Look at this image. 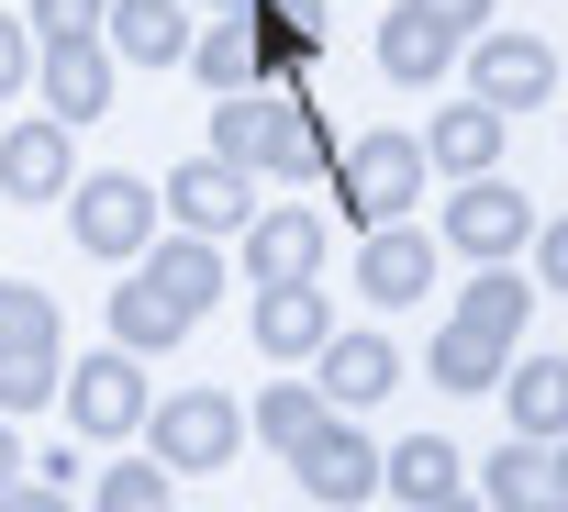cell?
I'll list each match as a JSON object with an SVG mask.
<instances>
[{
  "instance_id": "1",
  "label": "cell",
  "mask_w": 568,
  "mask_h": 512,
  "mask_svg": "<svg viewBox=\"0 0 568 512\" xmlns=\"http://www.w3.org/2000/svg\"><path fill=\"white\" fill-rule=\"evenodd\" d=\"M524 313H535V279H513V268H479V279L457 290V313H446L435 357H424V368H435V390H446V401H468V390H501Z\"/></svg>"
},
{
  "instance_id": "2",
  "label": "cell",
  "mask_w": 568,
  "mask_h": 512,
  "mask_svg": "<svg viewBox=\"0 0 568 512\" xmlns=\"http://www.w3.org/2000/svg\"><path fill=\"white\" fill-rule=\"evenodd\" d=\"M424 178H435L424 134H357V145L335 156V212H346L357 234H379V223H402V212L424 201Z\"/></svg>"
},
{
  "instance_id": "3",
  "label": "cell",
  "mask_w": 568,
  "mask_h": 512,
  "mask_svg": "<svg viewBox=\"0 0 568 512\" xmlns=\"http://www.w3.org/2000/svg\"><path fill=\"white\" fill-rule=\"evenodd\" d=\"M156 212H168V190L134 178V167H101V178L68 190V234H79L90 256H112V268H134V256L156 245Z\"/></svg>"
},
{
  "instance_id": "4",
  "label": "cell",
  "mask_w": 568,
  "mask_h": 512,
  "mask_svg": "<svg viewBox=\"0 0 568 512\" xmlns=\"http://www.w3.org/2000/svg\"><path fill=\"white\" fill-rule=\"evenodd\" d=\"M68 390V357H57V301L0 279V412H34Z\"/></svg>"
},
{
  "instance_id": "5",
  "label": "cell",
  "mask_w": 568,
  "mask_h": 512,
  "mask_svg": "<svg viewBox=\"0 0 568 512\" xmlns=\"http://www.w3.org/2000/svg\"><path fill=\"white\" fill-rule=\"evenodd\" d=\"M68 423L90 434V446H123V434H145V412H156V390H145V357L134 346H101L90 368H68Z\"/></svg>"
},
{
  "instance_id": "6",
  "label": "cell",
  "mask_w": 568,
  "mask_h": 512,
  "mask_svg": "<svg viewBox=\"0 0 568 512\" xmlns=\"http://www.w3.org/2000/svg\"><path fill=\"white\" fill-rule=\"evenodd\" d=\"M145 446H156V468H179V479H212V468H234V446H245V412H234L223 390H179V401H156V412H145Z\"/></svg>"
},
{
  "instance_id": "7",
  "label": "cell",
  "mask_w": 568,
  "mask_h": 512,
  "mask_svg": "<svg viewBox=\"0 0 568 512\" xmlns=\"http://www.w3.org/2000/svg\"><path fill=\"white\" fill-rule=\"evenodd\" d=\"M446 245L479 256V268H501L513 245H535V201H524L501 167H490V178H457V190H446Z\"/></svg>"
},
{
  "instance_id": "8",
  "label": "cell",
  "mask_w": 568,
  "mask_h": 512,
  "mask_svg": "<svg viewBox=\"0 0 568 512\" xmlns=\"http://www.w3.org/2000/svg\"><path fill=\"white\" fill-rule=\"evenodd\" d=\"M256 34V90H313L324 68V0H234Z\"/></svg>"
},
{
  "instance_id": "9",
  "label": "cell",
  "mask_w": 568,
  "mask_h": 512,
  "mask_svg": "<svg viewBox=\"0 0 568 512\" xmlns=\"http://www.w3.org/2000/svg\"><path fill=\"white\" fill-rule=\"evenodd\" d=\"M468 101H490L501 123L535 112V101H557V45H546V34H479V57H468Z\"/></svg>"
},
{
  "instance_id": "10",
  "label": "cell",
  "mask_w": 568,
  "mask_h": 512,
  "mask_svg": "<svg viewBox=\"0 0 568 512\" xmlns=\"http://www.w3.org/2000/svg\"><path fill=\"white\" fill-rule=\"evenodd\" d=\"M291 479H302L313 501H335V512H357V501L379 490V446H368V434H357L346 412H324V423H313V434L291 446Z\"/></svg>"
},
{
  "instance_id": "11",
  "label": "cell",
  "mask_w": 568,
  "mask_h": 512,
  "mask_svg": "<svg viewBox=\"0 0 568 512\" xmlns=\"http://www.w3.org/2000/svg\"><path fill=\"white\" fill-rule=\"evenodd\" d=\"M324 346H335L324 279H278V290H256V357H267V368H313Z\"/></svg>"
},
{
  "instance_id": "12",
  "label": "cell",
  "mask_w": 568,
  "mask_h": 512,
  "mask_svg": "<svg viewBox=\"0 0 568 512\" xmlns=\"http://www.w3.org/2000/svg\"><path fill=\"white\" fill-rule=\"evenodd\" d=\"M34 90H45V112L79 134V123H101L112 112V45L101 34H57L45 57H34Z\"/></svg>"
},
{
  "instance_id": "13",
  "label": "cell",
  "mask_w": 568,
  "mask_h": 512,
  "mask_svg": "<svg viewBox=\"0 0 568 512\" xmlns=\"http://www.w3.org/2000/svg\"><path fill=\"white\" fill-rule=\"evenodd\" d=\"M168 212H179V234H245V223H256V167L190 156V167L168 178Z\"/></svg>"
},
{
  "instance_id": "14",
  "label": "cell",
  "mask_w": 568,
  "mask_h": 512,
  "mask_svg": "<svg viewBox=\"0 0 568 512\" xmlns=\"http://www.w3.org/2000/svg\"><path fill=\"white\" fill-rule=\"evenodd\" d=\"M0 190H12V201H68L79 190V145H68L57 112H34V123L0 134Z\"/></svg>"
},
{
  "instance_id": "15",
  "label": "cell",
  "mask_w": 568,
  "mask_h": 512,
  "mask_svg": "<svg viewBox=\"0 0 568 512\" xmlns=\"http://www.w3.org/2000/svg\"><path fill=\"white\" fill-rule=\"evenodd\" d=\"M313 268H324V212L278 201V212H256V223H245V279H256V290H278V279H313Z\"/></svg>"
},
{
  "instance_id": "16",
  "label": "cell",
  "mask_w": 568,
  "mask_h": 512,
  "mask_svg": "<svg viewBox=\"0 0 568 512\" xmlns=\"http://www.w3.org/2000/svg\"><path fill=\"white\" fill-rule=\"evenodd\" d=\"M357 290H368L379 313L424 301V290H435V234H413V223H379V234L357 245Z\"/></svg>"
},
{
  "instance_id": "17",
  "label": "cell",
  "mask_w": 568,
  "mask_h": 512,
  "mask_svg": "<svg viewBox=\"0 0 568 512\" xmlns=\"http://www.w3.org/2000/svg\"><path fill=\"white\" fill-rule=\"evenodd\" d=\"M390 379H402L390 335H346V324H335V346L313 357V390H324L335 412H368V401H390Z\"/></svg>"
},
{
  "instance_id": "18",
  "label": "cell",
  "mask_w": 568,
  "mask_h": 512,
  "mask_svg": "<svg viewBox=\"0 0 568 512\" xmlns=\"http://www.w3.org/2000/svg\"><path fill=\"white\" fill-rule=\"evenodd\" d=\"M479 501H490V512H568V468H557V446L513 434V446L479 468Z\"/></svg>"
},
{
  "instance_id": "19",
  "label": "cell",
  "mask_w": 568,
  "mask_h": 512,
  "mask_svg": "<svg viewBox=\"0 0 568 512\" xmlns=\"http://www.w3.org/2000/svg\"><path fill=\"white\" fill-rule=\"evenodd\" d=\"M101 45H112L123 68H179V57H190L201 34H190V12H179V0H112Z\"/></svg>"
},
{
  "instance_id": "20",
  "label": "cell",
  "mask_w": 568,
  "mask_h": 512,
  "mask_svg": "<svg viewBox=\"0 0 568 512\" xmlns=\"http://www.w3.org/2000/svg\"><path fill=\"white\" fill-rule=\"evenodd\" d=\"M457 45H468V34H446L435 12H413V0H402V12L379 23V68H390L402 90H435V79L457 68Z\"/></svg>"
},
{
  "instance_id": "21",
  "label": "cell",
  "mask_w": 568,
  "mask_h": 512,
  "mask_svg": "<svg viewBox=\"0 0 568 512\" xmlns=\"http://www.w3.org/2000/svg\"><path fill=\"white\" fill-rule=\"evenodd\" d=\"M379 490H390L402 512L457 501V446H446V434H402V446H379Z\"/></svg>"
},
{
  "instance_id": "22",
  "label": "cell",
  "mask_w": 568,
  "mask_h": 512,
  "mask_svg": "<svg viewBox=\"0 0 568 512\" xmlns=\"http://www.w3.org/2000/svg\"><path fill=\"white\" fill-rule=\"evenodd\" d=\"M134 268H145V279H156L190 324L223 301V256H212V234H168V245H145V256H134Z\"/></svg>"
},
{
  "instance_id": "23",
  "label": "cell",
  "mask_w": 568,
  "mask_h": 512,
  "mask_svg": "<svg viewBox=\"0 0 568 512\" xmlns=\"http://www.w3.org/2000/svg\"><path fill=\"white\" fill-rule=\"evenodd\" d=\"M424 156H435L446 178H490V167H501V112H490V101H446L435 134H424Z\"/></svg>"
},
{
  "instance_id": "24",
  "label": "cell",
  "mask_w": 568,
  "mask_h": 512,
  "mask_svg": "<svg viewBox=\"0 0 568 512\" xmlns=\"http://www.w3.org/2000/svg\"><path fill=\"white\" fill-rule=\"evenodd\" d=\"M501 412H513V434L557 446V434H568V357H524V368H501Z\"/></svg>"
},
{
  "instance_id": "25",
  "label": "cell",
  "mask_w": 568,
  "mask_h": 512,
  "mask_svg": "<svg viewBox=\"0 0 568 512\" xmlns=\"http://www.w3.org/2000/svg\"><path fill=\"white\" fill-rule=\"evenodd\" d=\"M179 335H190V313H179V301H168L145 268H134V279H112V346H134V357H168Z\"/></svg>"
},
{
  "instance_id": "26",
  "label": "cell",
  "mask_w": 568,
  "mask_h": 512,
  "mask_svg": "<svg viewBox=\"0 0 568 512\" xmlns=\"http://www.w3.org/2000/svg\"><path fill=\"white\" fill-rule=\"evenodd\" d=\"M190 68H201V90L212 101H234V90H256V34H245V12H223L201 45H190Z\"/></svg>"
},
{
  "instance_id": "27",
  "label": "cell",
  "mask_w": 568,
  "mask_h": 512,
  "mask_svg": "<svg viewBox=\"0 0 568 512\" xmlns=\"http://www.w3.org/2000/svg\"><path fill=\"white\" fill-rule=\"evenodd\" d=\"M324 412H335V401H324V390H313V379H267V390H256V412H245V423H256V434H267V446H278V457H291V446H302V434H313V423H324Z\"/></svg>"
},
{
  "instance_id": "28",
  "label": "cell",
  "mask_w": 568,
  "mask_h": 512,
  "mask_svg": "<svg viewBox=\"0 0 568 512\" xmlns=\"http://www.w3.org/2000/svg\"><path fill=\"white\" fill-rule=\"evenodd\" d=\"M90 512H168V468H156V457H112Z\"/></svg>"
},
{
  "instance_id": "29",
  "label": "cell",
  "mask_w": 568,
  "mask_h": 512,
  "mask_svg": "<svg viewBox=\"0 0 568 512\" xmlns=\"http://www.w3.org/2000/svg\"><path fill=\"white\" fill-rule=\"evenodd\" d=\"M112 23V0H34V45H57V34H101Z\"/></svg>"
},
{
  "instance_id": "30",
  "label": "cell",
  "mask_w": 568,
  "mask_h": 512,
  "mask_svg": "<svg viewBox=\"0 0 568 512\" xmlns=\"http://www.w3.org/2000/svg\"><path fill=\"white\" fill-rule=\"evenodd\" d=\"M34 57H45V45H34L12 12H0V101H12V90H34Z\"/></svg>"
},
{
  "instance_id": "31",
  "label": "cell",
  "mask_w": 568,
  "mask_h": 512,
  "mask_svg": "<svg viewBox=\"0 0 568 512\" xmlns=\"http://www.w3.org/2000/svg\"><path fill=\"white\" fill-rule=\"evenodd\" d=\"M535 290H557V301H568V212H557V223H535Z\"/></svg>"
},
{
  "instance_id": "32",
  "label": "cell",
  "mask_w": 568,
  "mask_h": 512,
  "mask_svg": "<svg viewBox=\"0 0 568 512\" xmlns=\"http://www.w3.org/2000/svg\"><path fill=\"white\" fill-rule=\"evenodd\" d=\"M0 512H68V490H57V479H12V490H0Z\"/></svg>"
},
{
  "instance_id": "33",
  "label": "cell",
  "mask_w": 568,
  "mask_h": 512,
  "mask_svg": "<svg viewBox=\"0 0 568 512\" xmlns=\"http://www.w3.org/2000/svg\"><path fill=\"white\" fill-rule=\"evenodd\" d=\"M413 12H435L446 34H479V12H490V0H413Z\"/></svg>"
},
{
  "instance_id": "34",
  "label": "cell",
  "mask_w": 568,
  "mask_h": 512,
  "mask_svg": "<svg viewBox=\"0 0 568 512\" xmlns=\"http://www.w3.org/2000/svg\"><path fill=\"white\" fill-rule=\"evenodd\" d=\"M23 479V434H12V412H0V490Z\"/></svg>"
},
{
  "instance_id": "35",
  "label": "cell",
  "mask_w": 568,
  "mask_h": 512,
  "mask_svg": "<svg viewBox=\"0 0 568 512\" xmlns=\"http://www.w3.org/2000/svg\"><path fill=\"white\" fill-rule=\"evenodd\" d=\"M435 512H490V501H468V490H457V501H435Z\"/></svg>"
},
{
  "instance_id": "36",
  "label": "cell",
  "mask_w": 568,
  "mask_h": 512,
  "mask_svg": "<svg viewBox=\"0 0 568 512\" xmlns=\"http://www.w3.org/2000/svg\"><path fill=\"white\" fill-rule=\"evenodd\" d=\"M557 468H568V434H557Z\"/></svg>"
}]
</instances>
